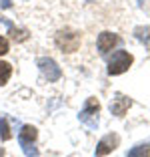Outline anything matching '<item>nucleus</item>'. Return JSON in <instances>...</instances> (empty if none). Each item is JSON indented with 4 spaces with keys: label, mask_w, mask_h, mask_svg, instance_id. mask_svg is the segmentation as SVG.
I'll return each instance as SVG.
<instances>
[{
    "label": "nucleus",
    "mask_w": 150,
    "mask_h": 157,
    "mask_svg": "<svg viewBox=\"0 0 150 157\" xmlns=\"http://www.w3.org/2000/svg\"><path fill=\"white\" fill-rule=\"evenodd\" d=\"M56 46L64 52H76L80 48V33L72 28H64L56 34Z\"/></svg>",
    "instance_id": "obj_1"
},
{
    "label": "nucleus",
    "mask_w": 150,
    "mask_h": 157,
    "mask_svg": "<svg viewBox=\"0 0 150 157\" xmlns=\"http://www.w3.org/2000/svg\"><path fill=\"white\" fill-rule=\"evenodd\" d=\"M134 63V56L126 51H116L112 55V59L108 60V75H122Z\"/></svg>",
    "instance_id": "obj_2"
},
{
    "label": "nucleus",
    "mask_w": 150,
    "mask_h": 157,
    "mask_svg": "<svg viewBox=\"0 0 150 157\" xmlns=\"http://www.w3.org/2000/svg\"><path fill=\"white\" fill-rule=\"evenodd\" d=\"M98 113H100V103L90 97L84 105V109L80 111V121L86 123L88 127H96L98 125Z\"/></svg>",
    "instance_id": "obj_3"
},
{
    "label": "nucleus",
    "mask_w": 150,
    "mask_h": 157,
    "mask_svg": "<svg viewBox=\"0 0 150 157\" xmlns=\"http://www.w3.org/2000/svg\"><path fill=\"white\" fill-rule=\"evenodd\" d=\"M118 143H120V137L116 133L104 135V137L98 141V145H96V157H104V155H108V153H112L114 149L118 147Z\"/></svg>",
    "instance_id": "obj_4"
},
{
    "label": "nucleus",
    "mask_w": 150,
    "mask_h": 157,
    "mask_svg": "<svg viewBox=\"0 0 150 157\" xmlns=\"http://www.w3.org/2000/svg\"><path fill=\"white\" fill-rule=\"evenodd\" d=\"M38 67H40L42 75L48 78L50 83H54V81H58V78L62 77L60 67L56 65V60H52V59H38Z\"/></svg>",
    "instance_id": "obj_5"
},
{
    "label": "nucleus",
    "mask_w": 150,
    "mask_h": 157,
    "mask_svg": "<svg viewBox=\"0 0 150 157\" xmlns=\"http://www.w3.org/2000/svg\"><path fill=\"white\" fill-rule=\"evenodd\" d=\"M130 105H132V99L124 97V95L118 93V95L112 99V103H110V111H112V115H116V117H124V113L128 111Z\"/></svg>",
    "instance_id": "obj_6"
},
{
    "label": "nucleus",
    "mask_w": 150,
    "mask_h": 157,
    "mask_svg": "<svg viewBox=\"0 0 150 157\" xmlns=\"http://www.w3.org/2000/svg\"><path fill=\"white\" fill-rule=\"evenodd\" d=\"M118 42H120V38L114 33H102L98 36V51L102 52V55H106V52H110Z\"/></svg>",
    "instance_id": "obj_7"
},
{
    "label": "nucleus",
    "mask_w": 150,
    "mask_h": 157,
    "mask_svg": "<svg viewBox=\"0 0 150 157\" xmlns=\"http://www.w3.org/2000/svg\"><path fill=\"white\" fill-rule=\"evenodd\" d=\"M36 137H38L36 127H32V125H24L22 131H20V135H18V141H20V145H22V147H26V145H32V143H34V141H36Z\"/></svg>",
    "instance_id": "obj_8"
},
{
    "label": "nucleus",
    "mask_w": 150,
    "mask_h": 157,
    "mask_svg": "<svg viewBox=\"0 0 150 157\" xmlns=\"http://www.w3.org/2000/svg\"><path fill=\"white\" fill-rule=\"evenodd\" d=\"M4 22H6V26H8V34H10V38H12V40L24 42L28 38V33L24 30V28H16L12 22H10V20H4Z\"/></svg>",
    "instance_id": "obj_9"
},
{
    "label": "nucleus",
    "mask_w": 150,
    "mask_h": 157,
    "mask_svg": "<svg viewBox=\"0 0 150 157\" xmlns=\"http://www.w3.org/2000/svg\"><path fill=\"white\" fill-rule=\"evenodd\" d=\"M10 75H12V67L8 63H4V60H0V87L8 83Z\"/></svg>",
    "instance_id": "obj_10"
},
{
    "label": "nucleus",
    "mask_w": 150,
    "mask_h": 157,
    "mask_svg": "<svg viewBox=\"0 0 150 157\" xmlns=\"http://www.w3.org/2000/svg\"><path fill=\"white\" fill-rule=\"evenodd\" d=\"M150 155V147L148 145H136V147H132L128 151L126 157H148Z\"/></svg>",
    "instance_id": "obj_11"
},
{
    "label": "nucleus",
    "mask_w": 150,
    "mask_h": 157,
    "mask_svg": "<svg viewBox=\"0 0 150 157\" xmlns=\"http://www.w3.org/2000/svg\"><path fill=\"white\" fill-rule=\"evenodd\" d=\"M0 137H2V141H8V139H12V133H10L8 119H6V117H2V119H0Z\"/></svg>",
    "instance_id": "obj_12"
},
{
    "label": "nucleus",
    "mask_w": 150,
    "mask_h": 157,
    "mask_svg": "<svg viewBox=\"0 0 150 157\" xmlns=\"http://www.w3.org/2000/svg\"><path fill=\"white\" fill-rule=\"evenodd\" d=\"M134 33H136V36L140 38V40H144L146 44H150V30H148L146 26H144V28H142V26H138L136 30H134Z\"/></svg>",
    "instance_id": "obj_13"
},
{
    "label": "nucleus",
    "mask_w": 150,
    "mask_h": 157,
    "mask_svg": "<svg viewBox=\"0 0 150 157\" xmlns=\"http://www.w3.org/2000/svg\"><path fill=\"white\" fill-rule=\"evenodd\" d=\"M6 52H8V40L4 36H0V56L6 55Z\"/></svg>",
    "instance_id": "obj_14"
},
{
    "label": "nucleus",
    "mask_w": 150,
    "mask_h": 157,
    "mask_svg": "<svg viewBox=\"0 0 150 157\" xmlns=\"http://www.w3.org/2000/svg\"><path fill=\"white\" fill-rule=\"evenodd\" d=\"M10 6H12L10 0H2V8H10Z\"/></svg>",
    "instance_id": "obj_15"
},
{
    "label": "nucleus",
    "mask_w": 150,
    "mask_h": 157,
    "mask_svg": "<svg viewBox=\"0 0 150 157\" xmlns=\"http://www.w3.org/2000/svg\"><path fill=\"white\" fill-rule=\"evenodd\" d=\"M0 157H4V149L2 147H0Z\"/></svg>",
    "instance_id": "obj_16"
}]
</instances>
